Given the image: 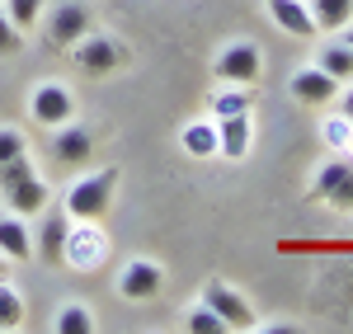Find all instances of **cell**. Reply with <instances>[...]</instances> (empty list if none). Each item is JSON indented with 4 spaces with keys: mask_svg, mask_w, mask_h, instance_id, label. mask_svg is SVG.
Instances as JSON below:
<instances>
[{
    "mask_svg": "<svg viewBox=\"0 0 353 334\" xmlns=\"http://www.w3.org/2000/svg\"><path fill=\"white\" fill-rule=\"evenodd\" d=\"M0 194H5V207H10L14 217H38V212L48 207V184L38 179L28 151L0 165Z\"/></svg>",
    "mask_w": 353,
    "mask_h": 334,
    "instance_id": "obj_1",
    "label": "cell"
},
{
    "mask_svg": "<svg viewBox=\"0 0 353 334\" xmlns=\"http://www.w3.org/2000/svg\"><path fill=\"white\" fill-rule=\"evenodd\" d=\"M113 189H118V169L104 165L94 169V174H85L71 184V194H66V212H71V222H99L104 212H109L113 202Z\"/></svg>",
    "mask_w": 353,
    "mask_h": 334,
    "instance_id": "obj_2",
    "label": "cell"
},
{
    "mask_svg": "<svg viewBox=\"0 0 353 334\" xmlns=\"http://www.w3.org/2000/svg\"><path fill=\"white\" fill-rule=\"evenodd\" d=\"M90 28H94L90 5H85V0H61V5L48 10V28H43V33H48V48L61 52V48H76Z\"/></svg>",
    "mask_w": 353,
    "mask_h": 334,
    "instance_id": "obj_3",
    "label": "cell"
},
{
    "mask_svg": "<svg viewBox=\"0 0 353 334\" xmlns=\"http://www.w3.org/2000/svg\"><path fill=\"white\" fill-rule=\"evenodd\" d=\"M71 56H76V66H81L85 76H109V71H118L128 61V48L118 38H109V33H94L90 28L81 43L71 48Z\"/></svg>",
    "mask_w": 353,
    "mask_h": 334,
    "instance_id": "obj_4",
    "label": "cell"
},
{
    "mask_svg": "<svg viewBox=\"0 0 353 334\" xmlns=\"http://www.w3.org/2000/svg\"><path fill=\"white\" fill-rule=\"evenodd\" d=\"M259 71H264V56L254 43H226L212 61V76L226 85H254L259 81Z\"/></svg>",
    "mask_w": 353,
    "mask_h": 334,
    "instance_id": "obj_5",
    "label": "cell"
},
{
    "mask_svg": "<svg viewBox=\"0 0 353 334\" xmlns=\"http://www.w3.org/2000/svg\"><path fill=\"white\" fill-rule=\"evenodd\" d=\"M71 212L66 207H43V226H38V240H33V250L43 254V264L48 269H61V259L71 250Z\"/></svg>",
    "mask_w": 353,
    "mask_h": 334,
    "instance_id": "obj_6",
    "label": "cell"
},
{
    "mask_svg": "<svg viewBox=\"0 0 353 334\" xmlns=\"http://www.w3.org/2000/svg\"><path fill=\"white\" fill-rule=\"evenodd\" d=\"M311 198L330 202L334 212H353V160H325L311 184Z\"/></svg>",
    "mask_w": 353,
    "mask_h": 334,
    "instance_id": "obj_7",
    "label": "cell"
},
{
    "mask_svg": "<svg viewBox=\"0 0 353 334\" xmlns=\"http://www.w3.org/2000/svg\"><path fill=\"white\" fill-rule=\"evenodd\" d=\"M28 113H33V123H43V127H66L71 113H76V99H71V90L61 81H43L33 90V99H28Z\"/></svg>",
    "mask_w": 353,
    "mask_h": 334,
    "instance_id": "obj_8",
    "label": "cell"
},
{
    "mask_svg": "<svg viewBox=\"0 0 353 334\" xmlns=\"http://www.w3.org/2000/svg\"><path fill=\"white\" fill-rule=\"evenodd\" d=\"M161 287H165V269L156 259H128L123 273H118V292L128 302H151V297H161Z\"/></svg>",
    "mask_w": 353,
    "mask_h": 334,
    "instance_id": "obj_9",
    "label": "cell"
},
{
    "mask_svg": "<svg viewBox=\"0 0 353 334\" xmlns=\"http://www.w3.org/2000/svg\"><path fill=\"white\" fill-rule=\"evenodd\" d=\"M203 302L226 320V330H259V320H254L250 302H245L236 287H226V282H208V287H203Z\"/></svg>",
    "mask_w": 353,
    "mask_h": 334,
    "instance_id": "obj_10",
    "label": "cell"
},
{
    "mask_svg": "<svg viewBox=\"0 0 353 334\" xmlns=\"http://www.w3.org/2000/svg\"><path fill=\"white\" fill-rule=\"evenodd\" d=\"M288 94H292L297 104H311V109H316V104H330V99L339 94V81H334L330 71H321V66H301L297 76L288 81Z\"/></svg>",
    "mask_w": 353,
    "mask_h": 334,
    "instance_id": "obj_11",
    "label": "cell"
},
{
    "mask_svg": "<svg viewBox=\"0 0 353 334\" xmlns=\"http://www.w3.org/2000/svg\"><path fill=\"white\" fill-rule=\"evenodd\" d=\"M217 141H221L217 156H226V160H245V156H250V141H254V132H250V113H226V118H217Z\"/></svg>",
    "mask_w": 353,
    "mask_h": 334,
    "instance_id": "obj_12",
    "label": "cell"
},
{
    "mask_svg": "<svg viewBox=\"0 0 353 334\" xmlns=\"http://www.w3.org/2000/svg\"><path fill=\"white\" fill-rule=\"evenodd\" d=\"M52 160L57 165H90L94 160V137L85 127H61L52 137Z\"/></svg>",
    "mask_w": 353,
    "mask_h": 334,
    "instance_id": "obj_13",
    "label": "cell"
},
{
    "mask_svg": "<svg viewBox=\"0 0 353 334\" xmlns=\"http://www.w3.org/2000/svg\"><path fill=\"white\" fill-rule=\"evenodd\" d=\"M273 14V24L283 28V33H292V38H316V19H311V10L301 5V0H264Z\"/></svg>",
    "mask_w": 353,
    "mask_h": 334,
    "instance_id": "obj_14",
    "label": "cell"
},
{
    "mask_svg": "<svg viewBox=\"0 0 353 334\" xmlns=\"http://www.w3.org/2000/svg\"><path fill=\"white\" fill-rule=\"evenodd\" d=\"M179 146H184V156H193V160H212L221 151L217 123H189V127L179 132Z\"/></svg>",
    "mask_w": 353,
    "mask_h": 334,
    "instance_id": "obj_15",
    "label": "cell"
},
{
    "mask_svg": "<svg viewBox=\"0 0 353 334\" xmlns=\"http://www.w3.org/2000/svg\"><path fill=\"white\" fill-rule=\"evenodd\" d=\"M0 254L5 259H28L33 254V236H28V226H24V217H0Z\"/></svg>",
    "mask_w": 353,
    "mask_h": 334,
    "instance_id": "obj_16",
    "label": "cell"
},
{
    "mask_svg": "<svg viewBox=\"0 0 353 334\" xmlns=\"http://www.w3.org/2000/svg\"><path fill=\"white\" fill-rule=\"evenodd\" d=\"M306 10L316 19V33H334V28H344L353 19V0H311Z\"/></svg>",
    "mask_w": 353,
    "mask_h": 334,
    "instance_id": "obj_17",
    "label": "cell"
},
{
    "mask_svg": "<svg viewBox=\"0 0 353 334\" xmlns=\"http://www.w3.org/2000/svg\"><path fill=\"white\" fill-rule=\"evenodd\" d=\"M316 66L330 71L334 81H353V48L349 43H325V48L316 52Z\"/></svg>",
    "mask_w": 353,
    "mask_h": 334,
    "instance_id": "obj_18",
    "label": "cell"
},
{
    "mask_svg": "<svg viewBox=\"0 0 353 334\" xmlns=\"http://www.w3.org/2000/svg\"><path fill=\"white\" fill-rule=\"evenodd\" d=\"M52 330H57V334H94V315H90L81 302H66V306L57 311Z\"/></svg>",
    "mask_w": 353,
    "mask_h": 334,
    "instance_id": "obj_19",
    "label": "cell"
},
{
    "mask_svg": "<svg viewBox=\"0 0 353 334\" xmlns=\"http://www.w3.org/2000/svg\"><path fill=\"white\" fill-rule=\"evenodd\" d=\"M28 311H24V297L0 278V330H24Z\"/></svg>",
    "mask_w": 353,
    "mask_h": 334,
    "instance_id": "obj_20",
    "label": "cell"
},
{
    "mask_svg": "<svg viewBox=\"0 0 353 334\" xmlns=\"http://www.w3.org/2000/svg\"><path fill=\"white\" fill-rule=\"evenodd\" d=\"M184 325H189L193 334H226V320H221L208 302H203V306H193L189 315H184Z\"/></svg>",
    "mask_w": 353,
    "mask_h": 334,
    "instance_id": "obj_21",
    "label": "cell"
},
{
    "mask_svg": "<svg viewBox=\"0 0 353 334\" xmlns=\"http://www.w3.org/2000/svg\"><path fill=\"white\" fill-rule=\"evenodd\" d=\"M250 104H254L250 85H241L236 94H212V118H226V113H250Z\"/></svg>",
    "mask_w": 353,
    "mask_h": 334,
    "instance_id": "obj_22",
    "label": "cell"
},
{
    "mask_svg": "<svg viewBox=\"0 0 353 334\" xmlns=\"http://www.w3.org/2000/svg\"><path fill=\"white\" fill-rule=\"evenodd\" d=\"M19 48H24V28H19L10 14H5V10H0V56H14Z\"/></svg>",
    "mask_w": 353,
    "mask_h": 334,
    "instance_id": "obj_23",
    "label": "cell"
},
{
    "mask_svg": "<svg viewBox=\"0 0 353 334\" xmlns=\"http://www.w3.org/2000/svg\"><path fill=\"white\" fill-rule=\"evenodd\" d=\"M0 10H5V14H10V19H14L19 28H24V33L38 24V0H5Z\"/></svg>",
    "mask_w": 353,
    "mask_h": 334,
    "instance_id": "obj_24",
    "label": "cell"
},
{
    "mask_svg": "<svg viewBox=\"0 0 353 334\" xmlns=\"http://www.w3.org/2000/svg\"><path fill=\"white\" fill-rule=\"evenodd\" d=\"M24 151H28L24 132H14V127H0V165H5V160H14V156H24Z\"/></svg>",
    "mask_w": 353,
    "mask_h": 334,
    "instance_id": "obj_25",
    "label": "cell"
},
{
    "mask_svg": "<svg viewBox=\"0 0 353 334\" xmlns=\"http://www.w3.org/2000/svg\"><path fill=\"white\" fill-rule=\"evenodd\" d=\"M344 118L353 123V85H349V94H344Z\"/></svg>",
    "mask_w": 353,
    "mask_h": 334,
    "instance_id": "obj_26",
    "label": "cell"
},
{
    "mask_svg": "<svg viewBox=\"0 0 353 334\" xmlns=\"http://www.w3.org/2000/svg\"><path fill=\"white\" fill-rule=\"evenodd\" d=\"M344 43H349V48H353V19H349V24H344Z\"/></svg>",
    "mask_w": 353,
    "mask_h": 334,
    "instance_id": "obj_27",
    "label": "cell"
},
{
    "mask_svg": "<svg viewBox=\"0 0 353 334\" xmlns=\"http://www.w3.org/2000/svg\"><path fill=\"white\" fill-rule=\"evenodd\" d=\"M0 278H5V254H0Z\"/></svg>",
    "mask_w": 353,
    "mask_h": 334,
    "instance_id": "obj_28",
    "label": "cell"
},
{
    "mask_svg": "<svg viewBox=\"0 0 353 334\" xmlns=\"http://www.w3.org/2000/svg\"><path fill=\"white\" fill-rule=\"evenodd\" d=\"M0 5H5V0H0Z\"/></svg>",
    "mask_w": 353,
    "mask_h": 334,
    "instance_id": "obj_29",
    "label": "cell"
}]
</instances>
